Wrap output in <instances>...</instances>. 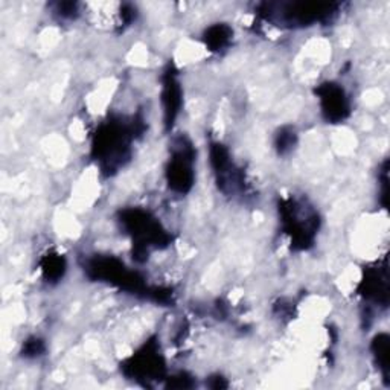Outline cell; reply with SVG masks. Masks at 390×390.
<instances>
[{
  "instance_id": "cell-1",
  "label": "cell",
  "mask_w": 390,
  "mask_h": 390,
  "mask_svg": "<svg viewBox=\"0 0 390 390\" xmlns=\"http://www.w3.org/2000/svg\"><path fill=\"white\" fill-rule=\"evenodd\" d=\"M323 109L328 113V118L331 119H343L345 113L348 110L346 107V98L343 90H340L339 87H332L329 85V89L327 93L323 95Z\"/></svg>"
}]
</instances>
